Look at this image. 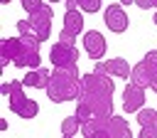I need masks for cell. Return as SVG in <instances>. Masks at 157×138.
I'll list each match as a JSON object with an SVG mask.
<instances>
[{
  "mask_svg": "<svg viewBox=\"0 0 157 138\" xmlns=\"http://www.w3.org/2000/svg\"><path fill=\"white\" fill-rule=\"evenodd\" d=\"M145 108V89L135 86V84H128L123 89V111L125 113H137Z\"/></svg>",
  "mask_w": 157,
  "mask_h": 138,
  "instance_id": "30bf717a",
  "label": "cell"
},
{
  "mask_svg": "<svg viewBox=\"0 0 157 138\" xmlns=\"http://www.w3.org/2000/svg\"><path fill=\"white\" fill-rule=\"evenodd\" d=\"M27 20L32 22V34L39 39V42H47L49 34H52V20H54V10L49 5H42L39 10L29 12Z\"/></svg>",
  "mask_w": 157,
  "mask_h": 138,
  "instance_id": "277c9868",
  "label": "cell"
},
{
  "mask_svg": "<svg viewBox=\"0 0 157 138\" xmlns=\"http://www.w3.org/2000/svg\"><path fill=\"white\" fill-rule=\"evenodd\" d=\"M135 5H137V7H142V10H152V7H155V2H152V0H135Z\"/></svg>",
  "mask_w": 157,
  "mask_h": 138,
  "instance_id": "603a6c76",
  "label": "cell"
},
{
  "mask_svg": "<svg viewBox=\"0 0 157 138\" xmlns=\"http://www.w3.org/2000/svg\"><path fill=\"white\" fill-rule=\"evenodd\" d=\"M108 133H110V138H132L130 123L123 116H115V113L108 118Z\"/></svg>",
  "mask_w": 157,
  "mask_h": 138,
  "instance_id": "4fadbf2b",
  "label": "cell"
},
{
  "mask_svg": "<svg viewBox=\"0 0 157 138\" xmlns=\"http://www.w3.org/2000/svg\"><path fill=\"white\" fill-rule=\"evenodd\" d=\"M81 76L78 67H66V69H54L47 91V99L52 104H66V101H76L81 94Z\"/></svg>",
  "mask_w": 157,
  "mask_h": 138,
  "instance_id": "7a4b0ae2",
  "label": "cell"
},
{
  "mask_svg": "<svg viewBox=\"0 0 157 138\" xmlns=\"http://www.w3.org/2000/svg\"><path fill=\"white\" fill-rule=\"evenodd\" d=\"M0 2H2V5H7V2H12V0H0Z\"/></svg>",
  "mask_w": 157,
  "mask_h": 138,
  "instance_id": "f546056e",
  "label": "cell"
},
{
  "mask_svg": "<svg viewBox=\"0 0 157 138\" xmlns=\"http://www.w3.org/2000/svg\"><path fill=\"white\" fill-rule=\"evenodd\" d=\"M152 2H155V10H157V0H152Z\"/></svg>",
  "mask_w": 157,
  "mask_h": 138,
  "instance_id": "d6a6232c",
  "label": "cell"
},
{
  "mask_svg": "<svg viewBox=\"0 0 157 138\" xmlns=\"http://www.w3.org/2000/svg\"><path fill=\"white\" fill-rule=\"evenodd\" d=\"M49 62L54 69H66V67H78V49L74 44L56 42L49 49Z\"/></svg>",
  "mask_w": 157,
  "mask_h": 138,
  "instance_id": "5b68a950",
  "label": "cell"
},
{
  "mask_svg": "<svg viewBox=\"0 0 157 138\" xmlns=\"http://www.w3.org/2000/svg\"><path fill=\"white\" fill-rule=\"evenodd\" d=\"M64 2H66V10H81L78 0H64Z\"/></svg>",
  "mask_w": 157,
  "mask_h": 138,
  "instance_id": "484cf974",
  "label": "cell"
},
{
  "mask_svg": "<svg viewBox=\"0 0 157 138\" xmlns=\"http://www.w3.org/2000/svg\"><path fill=\"white\" fill-rule=\"evenodd\" d=\"M83 49H86L91 62H101L105 49H108V42L98 30H88V32H83Z\"/></svg>",
  "mask_w": 157,
  "mask_h": 138,
  "instance_id": "ba28073f",
  "label": "cell"
},
{
  "mask_svg": "<svg viewBox=\"0 0 157 138\" xmlns=\"http://www.w3.org/2000/svg\"><path fill=\"white\" fill-rule=\"evenodd\" d=\"M132 2H135V0H120V5H123V7H125V5H132Z\"/></svg>",
  "mask_w": 157,
  "mask_h": 138,
  "instance_id": "4316f807",
  "label": "cell"
},
{
  "mask_svg": "<svg viewBox=\"0 0 157 138\" xmlns=\"http://www.w3.org/2000/svg\"><path fill=\"white\" fill-rule=\"evenodd\" d=\"M10 96H7V101H10V111L12 113H17L20 118H25V121H29V118H34L37 113H39V104L34 101V99H27V94H25V84L22 81H10Z\"/></svg>",
  "mask_w": 157,
  "mask_h": 138,
  "instance_id": "3957f363",
  "label": "cell"
},
{
  "mask_svg": "<svg viewBox=\"0 0 157 138\" xmlns=\"http://www.w3.org/2000/svg\"><path fill=\"white\" fill-rule=\"evenodd\" d=\"M142 59H145V62H147V64H150V67L157 71V49H150V52H147Z\"/></svg>",
  "mask_w": 157,
  "mask_h": 138,
  "instance_id": "44dd1931",
  "label": "cell"
},
{
  "mask_svg": "<svg viewBox=\"0 0 157 138\" xmlns=\"http://www.w3.org/2000/svg\"><path fill=\"white\" fill-rule=\"evenodd\" d=\"M152 89H155V94H157V79H155V84H152Z\"/></svg>",
  "mask_w": 157,
  "mask_h": 138,
  "instance_id": "f1b7e54d",
  "label": "cell"
},
{
  "mask_svg": "<svg viewBox=\"0 0 157 138\" xmlns=\"http://www.w3.org/2000/svg\"><path fill=\"white\" fill-rule=\"evenodd\" d=\"M64 30L71 34H81L83 32V12L81 10H66L64 12Z\"/></svg>",
  "mask_w": 157,
  "mask_h": 138,
  "instance_id": "5bb4252c",
  "label": "cell"
},
{
  "mask_svg": "<svg viewBox=\"0 0 157 138\" xmlns=\"http://www.w3.org/2000/svg\"><path fill=\"white\" fill-rule=\"evenodd\" d=\"M52 71H54V69H44V67H39V69H27V74L22 76V84L29 86V89H47V86H49V79H52Z\"/></svg>",
  "mask_w": 157,
  "mask_h": 138,
  "instance_id": "7c38bea8",
  "label": "cell"
},
{
  "mask_svg": "<svg viewBox=\"0 0 157 138\" xmlns=\"http://www.w3.org/2000/svg\"><path fill=\"white\" fill-rule=\"evenodd\" d=\"M86 138H110V133H108V126H103V128H98V131L88 133Z\"/></svg>",
  "mask_w": 157,
  "mask_h": 138,
  "instance_id": "7402d4cb",
  "label": "cell"
},
{
  "mask_svg": "<svg viewBox=\"0 0 157 138\" xmlns=\"http://www.w3.org/2000/svg\"><path fill=\"white\" fill-rule=\"evenodd\" d=\"M137 118V126L140 128H147V131H157V111L155 108H142L135 113Z\"/></svg>",
  "mask_w": 157,
  "mask_h": 138,
  "instance_id": "9a60e30c",
  "label": "cell"
},
{
  "mask_svg": "<svg viewBox=\"0 0 157 138\" xmlns=\"http://www.w3.org/2000/svg\"><path fill=\"white\" fill-rule=\"evenodd\" d=\"M22 39L20 34L17 37H2L0 39V67L5 69L7 64H15V59L22 54Z\"/></svg>",
  "mask_w": 157,
  "mask_h": 138,
  "instance_id": "9c48e42d",
  "label": "cell"
},
{
  "mask_svg": "<svg viewBox=\"0 0 157 138\" xmlns=\"http://www.w3.org/2000/svg\"><path fill=\"white\" fill-rule=\"evenodd\" d=\"M47 2H59V0H47Z\"/></svg>",
  "mask_w": 157,
  "mask_h": 138,
  "instance_id": "1f68e13d",
  "label": "cell"
},
{
  "mask_svg": "<svg viewBox=\"0 0 157 138\" xmlns=\"http://www.w3.org/2000/svg\"><path fill=\"white\" fill-rule=\"evenodd\" d=\"M155 79H157V71H155V69H152L145 59H140V62L132 67L130 84H135V86H140V89H152Z\"/></svg>",
  "mask_w": 157,
  "mask_h": 138,
  "instance_id": "8fae6325",
  "label": "cell"
},
{
  "mask_svg": "<svg viewBox=\"0 0 157 138\" xmlns=\"http://www.w3.org/2000/svg\"><path fill=\"white\" fill-rule=\"evenodd\" d=\"M137 138H157V131H147V128H140Z\"/></svg>",
  "mask_w": 157,
  "mask_h": 138,
  "instance_id": "cb8c5ba5",
  "label": "cell"
},
{
  "mask_svg": "<svg viewBox=\"0 0 157 138\" xmlns=\"http://www.w3.org/2000/svg\"><path fill=\"white\" fill-rule=\"evenodd\" d=\"M20 5H22V10H27V15H29V12L39 10L44 2H42V0H20Z\"/></svg>",
  "mask_w": 157,
  "mask_h": 138,
  "instance_id": "ac0fdd59",
  "label": "cell"
},
{
  "mask_svg": "<svg viewBox=\"0 0 157 138\" xmlns=\"http://www.w3.org/2000/svg\"><path fill=\"white\" fill-rule=\"evenodd\" d=\"M103 22H105V27L113 32V34H123L125 30H128V25H130V20H128V12L123 10V5L118 2H110L105 10H103Z\"/></svg>",
  "mask_w": 157,
  "mask_h": 138,
  "instance_id": "52a82bcc",
  "label": "cell"
},
{
  "mask_svg": "<svg viewBox=\"0 0 157 138\" xmlns=\"http://www.w3.org/2000/svg\"><path fill=\"white\" fill-rule=\"evenodd\" d=\"M152 22H155V25H157V10H155V15H152Z\"/></svg>",
  "mask_w": 157,
  "mask_h": 138,
  "instance_id": "83f0119b",
  "label": "cell"
},
{
  "mask_svg": "<svg viewBox=\"0 0 157 138\" xmlns=\"http://www.w3.org/2000/svg\"><path fill=\"white\" fill-rule=\"evenodd\" d=\"M59 42H64V44H74V47H76V34L61 30V32H59Z\"/></svg>",
  "mask_w": 157,
  "mask_h": 138,
  "instance_id": "ffe728a7",
  "label": "cell"
},
{
  "mask_svg": "<svg viewBox=\"0 0 157 138\" xmlns=\"http://www.w3.org/2000/svg\"><path fill=\"white\" fill-rule=\"evenodd\" d=\"M76 116L81 123L105 121L113 116V79L88 71L81 76V94L76 99Z\"/></svg>",
  "mask_w": 157,
  "mask_h": 138,
  "instance_id": "6da1fadb",
  "label": "cell"
},
{
  "mask_svg": "<svg viewBox=\"0 0 157 138\" xmlns=\"http://www.w3.org/2000/svg\"><path fill=\"white\" fill-rule=\"evenodd\" d=\"M93 71H96V74H105V76H110V79H130L132 67H130L128 59L113 57V59H105V62H96Z\"/></svg>",
  "mask_w": 157,
  "mask_h": 138,
  "instance_id": "8992f818",
  "label": "cell"
},
{
  "mask_svg": "<svg viewBox=\"0 0 157 138\" xmlns=\"http://www.w3.org/2000/svg\"><path fill=\"white\" fill-rule=\"evenodd\" d=\"M61 138H74V136H61Z\"/></svg>",
  "mask_w": 157,
  "mask_h": 138,
  "instance_id": "4dcf8cb0",
  "label": "cell"
},
{
  "mask_svg": "<svg viewBox=\"0 0 157 138\" xmlns=\"http://www.w3.org/2000/svg\"><path fill=\"white\" fill-rule=\"evenodd\" d=\"M78 5H81V12H98L101 10V0H78Z\"/></svg>",
  "mask_w": 157,
  "mask_h": 138,
  "instance_id": "e0dca14e",
  "label": "cell"
},
{
  "mask_svg": "<svg viewBox=\"0 0 157 138\" xmlns=\"http://www.w3.org/2000/svg\"><path fill=\"white\" fill-rule=\"evenodd\" d=\"M10 89H12L10 81H2V84H0V94H2V96H10Z\"/></svg>",
  "mask_w": 157,
  "mask_h": 138,
  "instance_id": "d4e9b609",
  "label": "cell"
},
{
  "mask_svg": "<svg viewBox=\"0 0 157 138\" xmlns=\"http://www.w3.org/2000/svg\"><path fill=\"white\" fill-rule=\"evenodd\" d=\"M81 126H83L81 118L74 113V116H66L59 128H61V136H76V133H81Z\"/></svg>",
  "mask_w": 157,
  "mask_h": 138,
  "instance_id": "2e32d148",
  "label": "cell"
},
{
  "mask_svg": "<svg viewBox=\"0 0 157 138\" xmlns=\"http://www.w3.org/2000/svg\"><path fill=\"white\" fill-rule=\"evenodd\" d=\"M17 34H32V22L25 17V20H17Z\"/></svg>",
  "mask_w": 157,
  "mask_h": 138,
  "instance_id": "d6986e66",
  "label": "cell"
}]
</instances>
